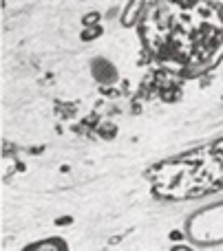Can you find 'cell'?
I'll return each instance as SVG.
<instances>
[{
  "label": "cell",
  "mask_w": 223,
  "mask_h": 251,
  "mask_svg": "<svg viewBox=\"0 0 223 251\" xmlns=\"http://www.w3.org/2000/svg\"><path fill=\"white\" fill-rule=\"evenodd\" d=\"M186 238L197 247L223 245V201L210 203L190 214L186 221Z\"/></svg>",
  "instance_id": "6da1fadb"
},
{
  "label": "cell",
  "mask_w": 223,
  "mask_h": 251,
  "mask_svg": "<svg viewBox=\"0 0 223 251\" xmlns=\"http://www.w3.org/2000/svg\"><path fill=\"white\" fill-rule=\"evenodd\" d=\"M100 11H88V13H84V18H82V26H93V25H100Z\"/></svg>",
  "instance_id": "8992f818"
},
{
  "label": "cell",
  "mask_w": 223,
  "mask_h": 251,
  "mask_svg": "<svg viewBox=\"0 0 223 251\" xmlns=\"http://www.w3.org/2000/svg\"><path fill=\"white\" fill-rule=\"evenodd\" d=\"M22 251H69V243L62 236H51V238L29 243L27 247H22Z\"/></svg>",
  "instance_id": "3957f363"
},
{
  "label": "cell",
  "mask_w": 223,
  "mask_h": 251,
  "mask_svg": "<svg viewBox=\"0 0 223 251\" xmlns=\"http://www.w3.org/2000/svg\"><path fill=\"white\" fill-rule=\"evenodd\" d=\"M102 35V26L100 25H93V26H84V33L80 35V38L84 40V42H91V40L100 38Z\"/></svg>",
  "instance_id": "5b68a950"
},
{
  "label": "cell",
  "mask_w": 223,
  "mask_h": 251,
  "mask_svg": "<svg viewBox=\"0 0 223 251\" xmlns=\"http://www.w3.org/2000/svg\"><path fill=\"white\" fill-rule=\"evenodd\" d=\"M172 251H193V249H188V247H175Z\"/></svg>",
  "instance_id": "52a82bcc"
},
{
  "label": "cell",
  "mask_w": 223,
  "mask_h": 251,
  "mask_svg": "<svg viewBox=\"0 0 223 251\" xmlns=\"http://www.w3.org/2000/svg\"><path fill=\"white\" fill-rule=\"evenodd\" d=\"M146 7V0H128L126 7H124L122 16H119V22H122V26H133L137 20H139L141 11H144Z\"/></svg>",
  "instance_id": "277c9868"
},
{
  "label": "cell",
  "mask_w": 223,
  "mask_h": 251,
  "mask_svg": "<svg viewBox=\"0 0 223 251\" xmlns=\"http://www.w3.org/2000/svg\"><path fill=\"white\" fill-rule=\"evenodd\" d=\"M88 69H91V77L95 79L97 84H102V86H111V84H115L119 79L117 66H115L109 57H102V55L93 57Z\"/></svg>",
  "instance_id": "7a4b0ae2"
}]
</instances>
